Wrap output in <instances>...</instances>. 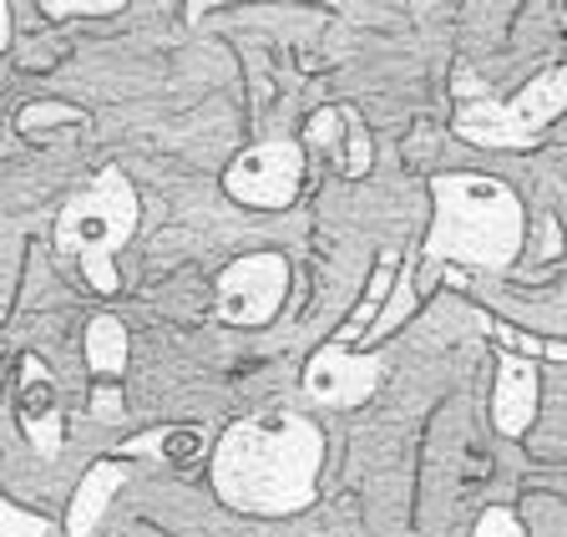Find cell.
<instances>
[{
	"label": "cell",
	"mask_w": 567,
	"mask_h": 537,
	"mask_svg": "<svg viewBox=\"0 0 567 537\" xmlns=\"http://www.w3.org/2000/svg\"><path fill=\"white\" fill-rule=\"evenodd\" d=\"M224 188L244 208H289L305 188V143L274 137L238 153L224 173Z\"/></svg>",
	"instance_id": "8992f818"
},
{
	"label": "cell",
	"mask_w": 567,
	"mask_h": 537,
	"mask_svg": "<svg viewBox=\"0 0 567 537\" xmlns=\"http://www.w3.org/2000/svg\"><path fill=\"white\" fill-rule=\"evenodd\" d=\"M482 330L492 334V340H502L507 350L527 355V360H567V345H563V340H543V334L517 330V324H507V320H482Z\"/></svg>",
	"instance_id": "5bb4252c"
},
{
	"label": "cell",
	"mask_w": 567,
	"mask_h": 537,
	"mask_svg": "<svg viewBox=\"0 0 567 537\" xmlns=\"http://www.w3.org/2000/svg\"><path fill=\"white\" fill-rule=\"evenodd\" d=\"M6 537H47V523L21 507H6Z\"/></svg>",
	"instance_id": "d6986e66"
},
{
	"label": "cell",
	"mask_w": 567,
	"mask_h": 537,
	"mask_svg": "<svg viewBox=\"0 0 567 537\" xmlns=\"http://www.w3.org/2000/svg\"><path fill=\"white\" fill-rule=\"evenodd\" d=\"M472 537H527V533H522V523H517L512 507H486V513L476 517Z\"/></svg>",
	"instance_id": "2e32d148"
},
{
	"label": "cell",
	"mask_w": 567,
	"mask_h": 537,
	"mask_svg": "<svg viewBox=\"0 0 567 537\" xmlns=\"http://www.w3.org/2000/svg\"><path fill=\"white\" fill-rule=\"evenodd\" d=\"M436 218L425 234L421 259L436 264H476V269H512L522 254L527 214L507 183L486 173H441L431 178Z\"/></svg>",
	"instance_id": "7a4b0ae2"
},
{
	"label": "cell",
	"mask_w": 567,
	"mask_h": 537,
	"mask_svg": "<svg viewBox=\"0 0 567 537\" xmlns=\"http://www.w3.org/2000/svg\"><path fill=\"white\" fill-rule=\"evenodd\" d=\"M537 391H543L537 360L507 350L502 365H496V391H492V421L502 436H522V431L532 426V416H537Z\"/></svg>",
	"instance_id": "30bf717a"
},
{
	"label": "cell",
	"mask_w": 567,
	"mask_h": 537,
	"mask_svg": "<svg viewBox=\"0 0 567 537\" xmlns=\"http://www.w3.org/2000/svg\"><path fill=\"white\" fill-rule=\"evenodd\" d=\"M16 421H21L25 442L41 456H61V401H56V375L47 371L41 355H21V375H16Z\"/></svg>",
	"instance_id": "ba28073f"
},
{
	"label": "cell",
	"mask_w": 567,
	"mask_h": 537,
	"mask_svg": "<svg viewBox=\"0 0 567 537\" xmlns=\"http://www.w3.org/2000/svg\"><path fill=\"white\" fill-rule=\"evenodd\" d=\"M41 11L51 21H66V16H112V11H122V0H47Z\"/></svg>",
	"instance_id": "e0dca14e"
},
{
	"label": "cell",
	"mask_w": 567,
	"mask_h": 537,
	"mask_svg": "<svg viewBox=\"0 0 567 537\" xmlns=\"http://www.w3.org/2000/svg\"><path fill=\"white\" fill-rule=\"evenodd\" d=\"M122 482H127V456H112V462L86 466L82 487H76V497H71V507H66V533L71 537H92V527L102 523L106 502L117 497Z\"/></svg>",
	"instance_id": "8fae6325"
},
{
	"label": "cell",
	"mask_w": 567,
	"mask_h": 537,
	"mask_svg": "<svg viewBox=\"0 0 567 537\" xmlns=\"http://www.w3.org/2000/svg\"><path fill=\"white\" fill-rule=\"evenodd\" d=\"M380 360L375 355H350V345H340V340H330V345H319L315 360L305 365V391L315 395V401H324V406H360V401H370L380 385Z\"/></svg>",
	"instance_id": "52a82bcc"
},
{
	"label": "cell",
	"mask_w": 567,
	"mask_h": 537,
	"mask_svg": "<svg viewBox=\"0 0 567 537\" xmlns=\"http://www.w3.org/2000/svg\"><path fill=\"white\" fill-rule=\"evenodd\" d=\"M563 112H567V66H547L543 76H532L507 102H492V96L461 102L451 127L476 147H527L532 137H543Z\"/></svg>",
	"instance_id": "277c9868"
},
{
	"label": "cell",
	"mask_w": 567,
	"mask_h": 537,
	"mask_svg": "<svg viewBox=\"0 0 567 537\" xmlns=\"http://www.w3.org/2000/svg\"><path fill=\"white\" fill-rule=\"evenodd\" d=\"M137 228V188L127 183L122 167H102L92 178V188H82L61 208L56 218V249L61 259H71L82 269V279L96 295H117V249L132 239Z\"/></svg>",
	"instance_id": "3957f363"
},
{
	"label": "cell",
	"mask_w": 567,
	"mask_h": 537,
	"mask_svg": "<svg viewBox=\"0 0 567 537\" xmlns=\"http://www.w3.org/2000/svg\"><path fill=\"white\" fill-rule=\"evenodd\" d=\"M284 299H289V259L274 249H259V254L234 259L218 275L213 304H218V320L224 324L254 330V324H269L284 310Z\"/></svg>",
	"instance_id": "5b68a950"
},
{
	"label": "cell",
	"mask_w": 567,
	"mask_h": 537,
	"mask_svg": "<svg viewBox=\"0 0 567 537\" xmlns=\"http://www.w3.org/2000/svg\"><path fill=\"white\" fill-rule=\"evenodd\" d=\"M86 112L71 107V102H31V107H21V117H16V132H25V137H35V132H51V127H76Z\"/></svg>",
	"instance_id": "9a60e30c"
},
{
	"label": "cell",
	"mask_w": 567,
	"mask_h": 537,
	"mask_svg": "<svg viewBox=\"0 0 567 537\" xmlns=\"http://www.w3.org/2000/svg\"><path fill=\"white\" fill-rule=\"evenodd\" d=\"M319 462L324 436L315 421L295 411H259L224 431L213 452V492L234 513H305L319 497Z\"/></svg>",
	"instance_id": "6da1fadb"
},
{
	"label": "cell",
	"mask_w": 567,
	"mask_h": 537,
	"mask_svg": "<svg viewBox=\"0 0 567 537\" xmlns=\"http://www.w3.org/2000/svg\"><path fill=\"white\" fill-rule=\"evenodd\" d=\"M127 324L117 314H92V324H86V371L102 375V381H117V375H127Z\"/></svg>",
	"instance_id": "7c38bea8"
},
{
	"label": "cell",
	"mask_w": 567,
	"mask_h": 537,
	"mask_svg": "<svg viewBox=\"0 0 567 537\" xmlns=\"http://www.w3.org/2000/svg\"><path fill=\"white\" fill-rule=\"evenodd\" d=\"M92 416L96 421H117L122 416V391H117V381H102L92 391Z\"/></svg>",
	"instance_id": "ac0fdd59"
},
{
	"label": "cell",
	"mask_w": 567,
	"mask_h": 537,
	"mask_svg": "<svg viewBox=\"0 0 567 537\" xmlns=\"http://www.w3.org/2000/svg\"><path fill=\"white\" fill-rule=\"evenodd\" d=\"M305 147H319V153H330L334 167H340L344 178H365L370 163H375V143H370V127L365 117L344 102L334 107H319L305 127Z\"/></svg>",
	"instance_id": "9c48e42d"
},
{
	"label": "cell",
	"mask_w": 567,
	"mask_h": 537,
	"mask_svg": "<svg viewBox=\"0 0 567 537\" xmlns=\"http://www.w3.org/2000/svg\"><path fill=\"white\" fill-rule=\"evenodd\" d=\"M208 452V431L203 426H167V431H147L137 442L122 446V456H153V462H167V466H188Z\"/></svg>",
	"instance_id": "4fadbf2b"
}]
</instances>
